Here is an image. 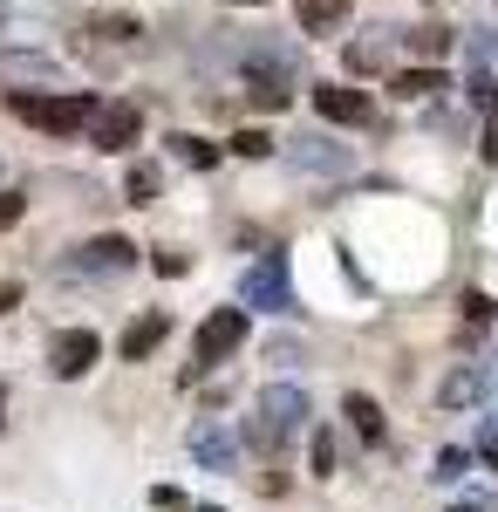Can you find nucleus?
Instances as JSON below:
<instances>
[{"mask_svg":"<svg viewBox=\"0 0 498 512\" xmlns=\"http://www.w3.org/2000/svg\"><path fill=\"white\" fill-rule=\"evenodd\" d=\"M0 103H7V117L35 123V130H48V137H76V130H89V117H96V96H35V89H0Z\"/></svg>","mask_w":498,"mask_h":512,"instance_id":"f257e3e1","label":"nucleus"},{"mask_svg":"<svg viewBox=\"0 0 498 512\" xmlns=\"http://www.w3.org/2000/svg\"><path fill=\"white\" fill-rule=\"evenodd\" d=\"M239 342H246V308H219V315H205V328H198V349H192V376L219 369V362H226Z\"/></svg>","mask_w":498,"mask_h":512,"instance_id":"f03ea898","label":"nucleus"},{"mask_svg":"<svg viewBox=\"0 0 498 512\" xmlns=\"http://www.w3.org/2000/svg\"><path fill=\"white\" fill-rule=\"evenodd\" d=\"M239 301H246V308H267V315H294V280H287V267H280V253L260 260L253 274L239 280Z\"/></svg>","mask_w":498,"mask_h":512,"instance_id":"7ed1b4c3","label":"nucleus"},{"mask_svg":"<svg viewBox=\"0 0 498 512\" xmlns=\"http://www.w3.org/2000/svg\"><path fill=\"white\" fill-rule=\"evenodd\" d=\"M314 110H321V123H348V130H369V123H383L376 96H369V89H348V82H328V89H314Z\"/></svg>","mask_w":498,"mask_h":512,"instance_id":"20e7f679","label":"nucleus"},{"mask_svg":"<svg viewBox=\"0 0 498 512\" xmlns=\"http://www.w3.org/2000/svg\"><path fill=\"white\" fill-rule=\"evenodd\" d=\"M137 130H144L137 103H96V117H89V144H96V151H130Z\"/></svg>","mask_w":498,"mask_h":512,"instance_id":"39448f33","label":"nucleus"},{"mask_svg":"<svg viewBox=\"0 0 498 512\" xmlns=\"http://www.w3.org/2000/svg\"><path fill=\"white\" fill-rule=\"evenodd\" d=\"M96 355H103V342H96L89 328H69V335H55V355H48V369H55L62 383H76V376H89V369H96Z\"/></svg>","mask_w":498,"mask_h":512,"instance_id":"423d86ee","label":"nucleus"},{"mask_svg":"<svg viewBox=\"0 0 498 512\" xmlns=\"http://www.w3.org/2000/svg\"><path fill=\"white\" fill-rule=\"evenodd\" d=\"M260 417H267L273 437H294V431L307 424V396L294 390V383H273V390L260 396Z\"/></svg>","mask_w":498,"mask_h":512,"instance_id":"0eeeda50","label":"nucleus"},{"mask_svg":"<svg viewBox=\"0 0 498 512\" xmlns=\"http://www.w3.org/2000/svg\"><path fill=\"white\" fill-rule=\"evenodd\" d=\"M164 335H171V308H151V315H137L130 328H123L116 355H123V362H144V355H151L157 342H164Z\"/></svg>","mask_w":498,"mask_h":512,"instance_id":"6e6552de","label":"nucleus"},{"mask_svg":"<svg viewBox=\"0 0 498 512\" xmlns=\"http://www.w3.org/2000/svg\"><path fill=\"white\" fill-rule=\"evenodd\" d=\"M192 458L205 472H232L239 465V437L219 431V424H192Z\"/></svg>","mask_w":498,"mask_h":512,"instance_id":"1a4fd4ad","label":"nucleus"},{"mask_svg":"<svg viewBox=\"0 0 498 512\" xmlns=\"http://www.w3.org/2000/svg\"><path fill=\"white\" fill-rule=\"evenodd\" d=\"M130 260H137V246H130L123 233H103V239L82 246V274H123Z\"/></svg>","mask_w":498,"mask_h":512,"instance_id":"9d476101","label":"nucleus"},{"mask_svg":"<svg viewBox=\"0 0 498 512\" xmlns=\"http://www.w3.org/2000/svg\"><path fill=\"white\" fill-rule=\"evenodd\" d=\"M348 14H355V0H294V21H301V35H335Z\"/></svg>","mask_w":498,"mask_h":512,"instance_id":"9b49d317","label":"nucleus"},{"mask_svg":"<svg viewBox=\"0 0 498 512\" xmlns=\"http://www.w3.org/2000/svg\"><path fill=\"white\" fill-rule=\"evenodd\" d=\"M478 396H485V369H478V362H464V369H451V376H444L437 403H444V410H464V403H478Z\"/></svg>","mask_w":498,"mask_h":512,"instance_id":"f8f14e48","label":"nucleus"},{"mask_svg":"<svg viewBox=\"0 0 498 512\" xmlns=\"http://www.w3.org/2000/svg\"><path fill=\"white\" fill-rule=\"evenodd\" d=\"M348 424H355V437L362 444H383V410H376V396H362V390H348Z\"/></svg>","mask_w":498,"mask_h":512,"instance_id":"ddd939ff","label":"nucleus"},{"mask_svg":"<svg viewBox=\"0 0 498 512\" xmlns=\"http://www.w3.org/2000/svg\"><path fill=\"white\" fill-rule=\"evenodd\" d=\"M430 89H444L437 62H423V69H403V76H389V96H403V103H423Z\"/></svg>","mask_w":498,"mask_h":512,"instance_id":"4468645a","label":"nucleus"},{"mask_svg":"<svg viewBox=\"0 0 498 512\" xmlns=\"http://www.w3.org/2000/svg\"><path fill=\"white\" fill-rule=\"evenodd\" d=\"M294 164H307V171H348V151H328L321 137H294Z\"/></svg>","mask_w":498,"mask_h":512,"instance_id":"2eb2a0df","label":"nucleus"},{"mask_svg":"<svg viewBox=\"0 0 498 512\" xmlns=\"http://www.w3.org/2000/svg\"><path fill=\"white\" fill-rule=\"evenodd\" d=\"M157 192H164V171H157V164H130L123 198H130V205H157Z\"/></svg>","mask_w":498,"mask_h":512,"instance_id":"dca6fc26","label":"nucleus"},{"mask_svg":"<svg viewBox=\"0 0 498 512\" xmlns=\"http://www.w3.org/2000/svg\"><path fill=\"white\" fill-rule=\"evenodd\" d=\"M410 55H423V62H444L451 55V28H410Z\"/></svg>","mask_w":498,"mask_h":512,"instance_id":"f3484780","label":"nucleus"},{"mask_svg":"<svg viewBox=\"0 0 498 512\" xmlns=\"http://www.w3.org/2000/svg\"><path fill=\"white\" fill-rule=\"evenodd\" d=\"M389 62V28L376 41H355V48H348V69H355V76H369V69H383Z\"/></svg>","mask_w":498,"mask_h":512,"instance_id":"a211bd4d","label":"nucleus"},{"mask_svg":"<svg viewBox=\"0 0 498 512\" xmlns=\"http://www.w3.org/2000/svg\"><path fill=\"white\" fill-rule=\"evenodd\" d=\"M171 151H178L185 164H198V171H212V164H219V151H212L205 137H171Z\"/></svg>","mask_w":498,"mask_h":512,"instance_id":"6ab92c4d","label":"nucleus"},{"mask_svg":"<svg viewBox=\"0 0 498 512\" xmlns=\"http://www.w3.org/2000/svg\"><path fill=\"white\" fill-rule=\"evenodd\" d=\"M314 472H321V478H335V472H342V444H335V431H321V437H314Z\"/></svg>","mask_w":498,"mask_h":512,"instance_id":"aec40b11","label":"nucleus"},{"mask_svg":"<svg viewBox=\"0 0 498 512\" xmlns=\"http://www.w3.org/2000/svg\"><path fill=\"white\" fill-rule=\"evenodd\" d=\"M232 151H239V158H267L273 137H267V130H239V137H232Z\"/></svg>","mask_w":498,"mask_h":512,"instance_id":"412c9836","label":"nucleus"},{"mask_svg":"<svg viewBox=\"0 0 498 512\" xmlns=\"http://www.w3.org/2000/svg\"><path fill=\"white\" fill-rule=\"evenodd\" d=\"M464 465H471V458H464L458 444H451V451H437V478H444V485H451V478H464Z\"/></svg>","mask_w":498,"mask_h":512,"instance_id":"4be33fe9","label":"nucleus"},{"mask_svg":"<svg viewBox=\"0 0 498 512\" xmlns=\"http://www.w3.org/2000/svg\"><path fill=\"white\" fill-rule=\"evenodd\" d=\"M464 315H471V328H485V321L498 315V308H492V294H464Z\"/></svg>","mask_w":498,"mask_h":512,"instance_id":"5701e85b","label":"nucleus"},{"mask_svg":"<svg viewBox=\"0 0 498 512\" xmlns=\"http://www.w3.org/2000/svg\"><path fill=\"white\" fill-rule=\"evenodd\" d=\"M21 212H28V198H21V192H0V233H7Z\"/></svg>","mask_w":498,"mask_h":512,"instance_id":"b1692460","label":"nucleus"},{"mask_svg":"<svg viewBox=\"0 0 498 512\" xmlns=\"http://www.w3.org/2000/svg\"><path fill=\"white\" fill-rule=\"evenodd\" d=\"M96 35H116V41H137V21H130V14H116V21H96Z\"/></svg>","mask_w":498,"mask_h":512,"instance_id":"393cba45","label":"nucleus"},{"mask_svg":"<svg viewBox=\"0 0 498 512\" xmlns=\"http://www.w3.org/2000/svg\"><path fill=\"white\" fill-rule=\"evenodd\" d=\"M151 267H157V274H164V280H171V274H185V267H192V260H185V253H171V246H164V253H157Z\"/></svg>","mask_w":498,"mask_h":512,"instance_id":"a878e982","label":"nucleus"},{"mask_svg":"<svg viewBox=\"0 0 498 512\" xmlns=\"http://www.w3.org/2000/svg\"><path fill=\"white\" fill-rule=\"evenodd\" d=\"M151 506H164V512H185V492H171V485H157V492H151Z\"/></svg>","mask_w":498,"mask_h":512,"instance_id":"bb28decb","label":"nucleus"},{"mask_svg":"<svg viewBox=\"0 0 498 512\" xmlns=\"http://www.w3.org/2000/svg\"><path fill=\"white\" fill-rule=\"evenodd\" d=\"M485 158L498 164V89H492V130H485Z\"/></svg>","mask_w":498,"mask_h":512,"instance_id":"cd10ccee","label":"nucleus"},{"mask_svg":"<svg viewBox=\"0 0 498 512\" xmlns=\"http://www.w3.org/2000/svg\"><path fill=\"white\" fill-rule=\"evenodd\" d=\"M7 308H21V287H14V280H0V315H7Z\"/></svg>","mask_w":498,"mask_h":512,"instance_id":"c85d7f7f","label":"nucleus"},{"mask_svg":"<svg viewBox=\"0 0 498 512\" xmlns=\"http://www.w3.org/2000/svg\"><path fill=\"white\" fill-rule=\"evenodd\" d=\"M226 7H267V0H226Z\"/></svg>","mask_w":498,"mask_h":512,"instance_id":"c756f323","label":"nucleus"},{"mask_svg":"<svg viewBox=\"0 0 498 512\" xmlns=\"http://www.w3.org/2000/svg\"><path fill=\"white\" fill-rule=\"evenodd\" d=\"M198 512H219V506H198Z\"/></svg>","mask_w":498,"mask_h":512,"instance_id":"7c9ffc66","label":"nucleus"},{"mask_svg":"<svg viewBox=\"0 0 498 512\" xmlns=\"http://www.w3.org/2000/svg\"><path fill=\"white\" fill-rule=\"evenodd\" d=\"M458 512H471V506H458Z\"/></svg>","mask_w":498,"mask_h":512,"instance_id":"2f4dec72","label":"nucleus"},{"mask_svg":"<svg viewBox=\"0 0 498 512\" xmlns=\"http://www.w3.org/2000/svg\"><path fill=\"white\" fill-rule=\"evenodd\" d=\"M0 171H7V164H0Z\"/></svg>","mask_w":498,"mask_h":512,"instance_id":"473e14b6","label":"nucleus"},{"mask_svg":"<svg viewBox=\"0 0 498 512\" xmlns=\"http://www.w3.org/2000/svg\"><path fill=\"white\" fill-rule=\"evenodd\" d=\"M0 396H7V390H0Z\"/></svg>","mask_w":498,"mask_h":512,"instance_id":"72a5a7b5","label":"nucleus"}]
</instances>
